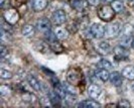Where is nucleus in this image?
<instances>
[{"label": "nucleus", "mask_w": 134, "mask_h": 108, "mask_svg": "<svg viewBox=\"0 0 134 108\" xmlns=\"http://www.w3.org/2000/svg\"><path fill=\"white\" fill-rule=\"evenodd\" d=\"M84 77H83V72L80 68H71L67 72V81L68 83L78 86L80 85L83 81Z\"/></svg>", "instance_id": "obj_1"}, {"label": "nucleus", "mask_w": 134, "mask_h": 108, "mask_svg": "<svg viewBox=\"0 0 134 108\" xmlns=\"http://www.w3.org/2000/svg\"><path fill=\"white\" fill-rule=\"evenodd\" d=\"M98 16L101 20L105 21V22H110L114 18L115 16V10L112 6L109 5H103L100 7V9L98 10Z\"/></svg>", "instance_id": "obj_2"}, {"label": "nucleus", "mask_w": 134, "mask_h": 108, "mask_svg": "<svg viewBox=\"0 0 134 108\" xmlns=\"http://www.w3.org/2000/svg\"><path fill=\"white\" fill-rule=\"evenodd\" d=\"M3 17H4V19L8 24L14 25L15 23H17V21L19 20L20 15L15 8H9L4 12Z\"/></svg>", "instance_id": "obj_3"}, {"label": "nucleus", "mask_w": 134, "mask_h": 108, "mask_svg": "<svg viewBox=\"0 0 134 108\" xmlns=\"http://www.w3.org/2000/svg\"><path fill=\"white\" fill-rule=\"evenodd\" d=\"M121 31V25L118 22H114V23H110L107 26L105 27V35L108 39H113L116 37Z\"/></svg>", "instance_id": "obj_4"}, {"label": "nucleus", "mask_w": 134, "mask_h": 108, "mask_svg": "<svg viewBox=\"0 0 134 108\" xmlns=\"http://www.w3.org/2000/svg\"><path fill=\"white\" fill-rule=\"evenodd\" d=\"M113 54H114L115 60L117 61H126L129 58V52L125 47L123 46H117L113 48Z\"/></svg>", "instance_id": "obj_5"}, {"label": "nucleus", "mask_w": 134, "mask_h": 108, "mask_svg": "<svg viewBox=\"0 0 134 108\" xmlns=\"http://www.w3.org/2000/svg\"><path fill=\"white\" fill-rule=\"evenodd\" d=\"M52 19L55 25H62L67 21V14L63 9H58L53 13Z\"/></svg>", "instance_id": "obj_6"}, {"label": "nucleus", "mask_w": 134, "mask_h": 108, "mask_svg": "<svg viewBox=\"0 0 134 108\" xmlns=\"http://www.w3.org/2000/svg\"><path fill=\"white\" fill-rule=\"evenodd\" d=\"M90 34L95 39H102L105 35V28L99 23H93L90 27Z\"/></svg>", "instance_id": "obj_7"}, {"label": "nucleus", "mask_w": 134, "mask_h": 108, "mask_svg": "<svg viewBox=\"0 0 134 108\" xmlns=\"http://www.w3.org/2000/svg\"><path fill=\"white\" fill-rule=\"evenodd\" d=\"M36 27L40 31L47 33L48 30H51V28H52V22L47 18H40L36 23Z\"/></svg>", "instance_id": "obj_8"}, {"label": "nucleus", "mask_w": 134, "mask_h": 108, "mask_svg": "<svg viewBox=\"0 0 134 108\" xmlns=\"http://www.w3.org/2000/svg\"><path fill=\"white\" fill-rule=\"evenodd\" d=\"M101 93H102L101 88L98 85H96V84H92L88 88V95L92 99H98Z\"/></svg>", "instance_id": "obj_9"}, {"label": "nucleus", "mask_w": 134, "mask_h": 108, "mask_svg": "<svg viewBox=\"0 0 134 108\" xmlns=\"http://www.w3.org/2000/svg\"><path fill=\"white\" fill-rule=\"evenodd\" d=\"M47 0H32L31 1V6L32 9L36 12L42 11L47 6Z\"/></svg>", "instance_id": "obj_10"}, {"label": "nucleus", "mask_w": 134, "mask_h": 108, "mask_svg": "<svg viewBox=\"0 0 134 108\" xmlns=\"http://www.w3.org/2000/svg\"><path fill=\"white\" fill-rule=\"evenodd\" d=\"M88 5H89V3L87 0H73L72 1V7L79 12L85 10Z\"/></svg>", "instance_id": "obj_11"}, {"label": "nucleus", "mask_w": 134, "mask_h": 108, "mask_svg": "<svg viewBox=\"0 0 134 108\" xmlns=\"http://www.w3.org/2000/svg\"><path fill=\"white\" fill-rule=\"evenodd\" d=\"M27 81L29 83L30 87H32L35 91H41L42 90V85L40 84V82L34 77V75H28L27 76Z\"/></svg>", "instance_id": "obj_12"}, {"label": "nucleus", "mask_w": 134, "mask_h": 108, "mask_svg": "<svg viewBox=\"0 0 134 108\" xmlns=\"http://www.w3.org/2000/svg\"><path fill=\"white\" fill-rule=\"evenodd\" d=\"M21 99L22 101L28 103V104H34L37 102V97L34 94L30 93V92H25V93H22L21 95Z\"/></svg>", "instance_id": "obj_13"}, {"label": "nucleus", "mask_w": 134, "mask_h": 108, "mask_svg": "<svg viewBox=\"0 0 134 108\" xmlns=\"http://www.w3.org/2000/svg\"><path fill=\"white\" fill-rule=\"evenodd\" d=\"M110 81L116 87L121 86V84H122V74H120L119 72L111 73L110 74Z\"/></svg>", "instance_id": "obj_14"}, {"label": "nucleus", "mask_w": 134, "mask_h": 108, "mask_svg": "<svg viewBox=\"0 0 134 108\" xmlns=\"http://www.w3.org/2000/svg\"><path fill=\"white\" fill-rule=\"evenodd\" d=\"M97 51L101 55H108L111 51V47L107 41H101L97 46Z\"/></svg>", "instance_id": "obj_15"}, {"label": "nucleus", "mask_w": 134, "mask_h": 108, "mask_svg": "<svg viewBox=\"0 0 134 108\" xmlns=\"http://www.w3.org/2000/svg\"><path fill=\"white\" fill-rule=\"evenodd\" d=\"M47 97L49 98L51 104H52L53 106H58V105H60L62 97H60V95L58 94L55 91H51V92L48 93V96H47Z\"/></svg>", "instance_id": "obj_16"}, {"label": "nucleus", "mask_w": 134, "mask_h": 108, "mask_svg": "<svg viewBox=\"0 0 134 108\" xmlns=\"http://www.w3.org/2000/svg\"><path fill=\"white\" fill-rule=\"evenodd\" d=\"M122 76L128 80H134V67L133 66H127L123 69Z\"/></svg>", "instance_id": "obj_17"}, {"label": "nucleus", "mask_w": 134, "mask_h": 108, "mask_svg": "<svg viewBox=\"0 0 134 108\" xmlns=\"http://www.w3.org/2000/svg\"><path fill=\"white\" fill-rule=\"evenodd\" d=\"M49 47H51V50H52L54 53H55V54L63 53L64 50H65L64 47H63V45H62L60 42H59V41H57V40L49 42Z\"/></svg>", "instance_id": "obj_18"}, {"label": "nucleus", "mask_w": 134, "mask_h": 108, "mask_svg": "<svg viewBox=\"0 0 134 108\" xmlns=\"http://www.w3.org/2000/svg\"><path fill=\"white\" fill-rule=\"evenodd\" d=\"M96 77L102 82H106L110 79V74H109L108 70H106V69H100L96 73Z\"/></svg>", "instance_id": "obj_19"}, {"label": "nucleus", "mask_w": 134, "mask_h": 108, "mask_svg": "<svg viewBox=\"0 0 134 108\" xmlns=\"http://www.w3.org/2000/svg\"><path fill=\"white\" fill-rule=\"evenodd\" d=\"M34 31H35L34 26V25H31V24H25V25L22 26V29H21L22 34H23L24 36H26V37L32 36V35L34 34Z\"/></svg>", "instance_id": "obj_20"}, {"label": "nucleus", "mask_w": 134, "mask_h": 108, "mask_svg": "<svg viewBox=\"0 0 134 108\" xmlns=\"http://www.w3.org/2000/svg\"><path fill=\"white\" fill-rule=\"evenodd\" d=\"M54 34L57 35V39L60 40V41L66 40V39H68V36H69V31H68V29H66V28H60V27H59V28L55 29Z\"/></svg>", "instance_id": "obj_21"}, {"label": "nucleus", "mask_w": 134, "mask_h": 108, "mask_svg": "<svg viewBox=\"0 0 134 108\" xmlns=\"http://www.w3.org/2000/svg\"><path fill=\"white\" fill-rule=\"evenodd\" d=\"M78 107H92V108H96V107H100L101 105L96 101H93V100H85V101L81 102L79 104H77Z\"/></svg>", "instance_id": "obj_22"}, {"label": "nucleus", "mask_w": 134, "mask_h": 108, "mask_svg": "<svg viewBox=\"0 0 134 108\" xmlns=\"http://www.w3.org/2000/svg\"><path fill=\"white\" fill-rule=\"evenodd\" d=\"M132 41H133L132 35H130V34H125V35L120 40V45L125 47H130V46H132Z\"/></svg>", "instance_id": "obj_23"}, {"label": "nucleus", "mask_w": 134, "mask_h": 108, "mask_svg": "<svg viewBox=\"0 0 134 108\" xmlns=\"http://www.w3.org/2000/svg\"><path fill=\"white\" fill-rule=\"evenodd\" d=\"M111 6L113 7L115 12H118V13H120V12H122L124 10V4H123V2L121 0H114L112 2Z\"/></svg>", "instance_id": "obj_24"}, {"label": "nucleus", "mask_w": 134, "mask_h": 108, "mask_svg": "<svg viewBox=\"0 0 134 108\" xmlns=\"http://www.w3.org/2000/svg\"><path fill=\"white\" fill-rule=\"evenodd\" d=\"M97 67L99 68V69H106V70H110V69H112V64L108 61V60H104V59H103V60H101V61L98 62Z\"/></svg>", "instance_id": "obj_25"}, {"label": "nucleus", "mask_w": 134, "mask_h": 108, "mask_svg": "<svg viewBox=\"0 0 134 108\" xmlns=\"http://www.w3.org/2000/svg\"><path fill=\"white\" fill-rule=\"evenodd\" d=\"M0 77L2 78V79H11L12 78V73L10 72V71H8V70H4V69H1L0 70Z\"/></svg>", "instance_id": "obj_26"}, {"label": "nucleus", "mask_w": 134, "mask_h": 108, "mask_svg": "<svg viewBox=\"0 0 134 108\" xmlns=\"http://www.w3.org/2000/svg\"><path fill=\"white\" fill-rule=\"evenodd\" d=\"M10 92H11V90L8 86H6V85L0 86V95L1 96H6V95L10 94Z\"/></svg>", "instance_id": "obj_27"}, {"label": "nucleus", "mask_w": 134, "mask_h": 108, "mask_svg": "<svg viewBox=\"0 0 134 108\" xmlns=\"http://www.w3.org/2000/svg\"><path fill=\"white\" fill-rule=\"evenodd\" d=\"M64 99H65L68 103H74V102L76 101V96H74L73 93H67L66 97H65Z\"/></svg>", "instance_id": "obj_28"}, {"label": "nucleus", "mask_w": 134, "mask_h": 108, "mask_svg": "<svg viewBox=\"0 0 134 108\" xmlns=\"http://www.w3.org/2000/svg\"><path fill=\"white\" fill-rule=\"evenodd\" d=\"M117 106H119V107H130L131 104H130L129 101H127L126 99H122V100H120V101L118 102Z\"/></svg>", "instance_id": "obj_29"}, {"label": "nucleus", "mask_w": 134, "mask_h": 108, "mask_svg": "<svg viewBox=\"0 0 134 108\" xmlns=\"http://www.w3.org/2000/svg\"><path fill=\"white\" fill-rule=\"evenodd\" d=\"M7 54H8V50H7L3 45H1V48H0V58L3 60Z\"/></svg>", "instance_id": "obj_30"}, {"label": "nucleus", "mask_w": 134, "mask_h": 108, "mask_svg": "<svg viewBox=\"0 0 134 108\" xmlns=\"http://www.w3.org/2000/svg\"><path fill=\"white\" fill-rule=\"evenodd\" d=\"M88 3L90 4V5H93V6H97V5H99V3H100L101 0H87Z\"/></svg>", "instance_id": "obj_31"}, {"label": "nucleus", "mask_w": 134, "mask_h": 108, "mask_svg": "<svg viewBox=\"0 0 134 108\" xmlns=\"http://www.w3.org/2000/svg\"><path fill=\"white\" fill-rule=\"evenodd\" d=\"M9 4V0H0V7L5 8Z\"/></svg>", "instance_id": "obj_32"}, {"label": "nucleus", "mask_w": 134, "mask_h": 108, "mask_svg": "<svg viewBox=\"0 0 134 108\" xmlns=\"http://www.w3.org/2000/svg\"><path fill=\"white\" fill-rule=\"evenodd\" d=\"M101 1H103V2H113L114 0H101Z\"/></svg>", "instance_id": "obj_33"}, {"label": "nucleus", "mask_w": 134, "mask_h": 108, "mask_svg": "<svg viewBox=\"0 0 134 108\" xmlns=\"http://www.w3.org/2000/svg\"><path fill=\"white\" fill-rule=\"evenodd\" d=\"M131 88H132V91H133V92H134V83H133V84H132V87H131Z\"/></svg>", "instance_id": "obj_34"}, {"label": "nucleus", "mask_w": 134, "mask_h": 108, "mask_svg": "<svg viewBox=\"0 0 134 108\" xmlns=\"http://www.w3.org/2000/svg\"><path fill=\"white\" fill-rule=\"evenodd\" d=\"M132 47L134 48V40H133V41H132Z\"/></svg>", "instance_id": "obj_35"}, {"label": "nucleus", "mask_w": 134, "mask_h": 108, "mask_svg": "<svg viewBox=\"0 0 134 108\" xmlns=\"http://www.w3.org/2000/svg\"><path fill=\"white\" fill-rule=\"evenodd\" d=\"M132 4H133V7H134V0L132 1Z\"/></svg>", "instance_id": "obj_36"}, {"label": "nucleus", "mask_w": 134, "mask_h": 108, "mask_svg": "<svg viewBox=\"0 0 134 108\" xmlns=\"http://www.w3.org/2000/svg\"><path fill=\"white\" fill-rule=\"evenodd\" d=\"M127 1H133V0H127Z\"/></svg>", "instance_id": "obj_37"}]
</instances>
